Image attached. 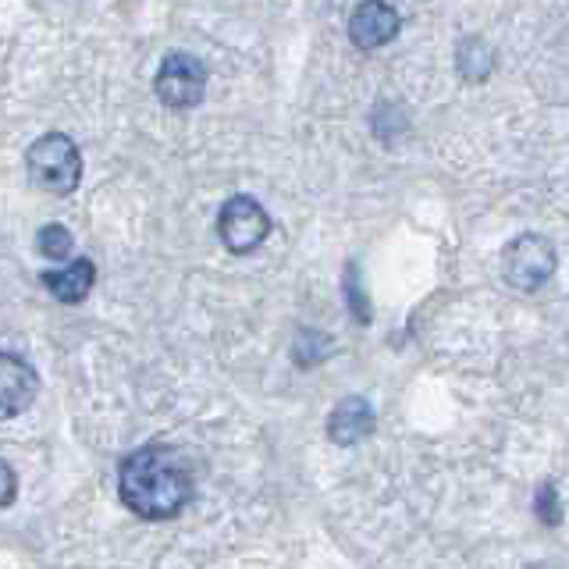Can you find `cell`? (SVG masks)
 Instances as JSON below:
<instances>
[{
    "label": "cell",
    "mask_w": 569,
    "mask_h": 569,
    "mask_svg": "<svg viewBox=\"0 0 569 569\" xmlns=\"http://www.w3.org/2000/svg\"><path fill=\"white\" fill-rule=\"evenodd\" d=\"M118 495L142 520H171L192 502V467L168 445H147L121 462Z\"/></svg>",
    "instance_id": "cell-1"
},
{
    "label": "cell",
    "mask_w": 569,
    "mask_h": 569,
    "mask_svg": "<svg viewBox=\"0 0 569 569\" xmlns=\"http://www.w3.org/2000/svg\"><path fill=\"white\" fill-rule=\"evenodd\" d=\"M26 168L32 182L53 196L76 192L82 182V153L76 142L61 132H47L36 139L26 153Z\"/></svg>",
    "instance_id": "cell-2"
},
{
    "label": "cell",
    "mask_w": 569,
    "mask_h": 569,
    "mask_svg": "<svg viewBox=\"0 0 569 569\" xmlns=\"http://www.w3.org/2000/svg\"><path fill=\"white\" fill-rule=\"evenodd\" d=\"M157 97L164 107L171 111H192V107L203 103V93H207V68L200 58H192L186 50H174L164 58L157 71Z\"/></svg>",
    "instance_id": "cell-3"
},
{
    "label": "cell",
    "mask_w": 569,
    "mask_h": 569,
    "mask_svg": "<svg viewBox=\"0 0 569 569\" xmlns=\"http://www.w3.org/2000/svg\"><path fill=\"white\" fill-rule=\"evenodd\" d=\"M551 271H556V249H551V242L545 236H533V231H527V236L512 239L506 246L502 274H506V281L512 284V289L538 292L541 284L551 278Z\"/></svg>",
    "instance_id": "cell-4"
},
{
    "label": "cell",
    "mask_w": 569,
    "mask_h": 569,
    "mask_svg": "<svg viewBox=\"0 0 569 569\" xmlns=\"http://www.w3.org/2000/svg\"><path fill=\"white\" fill-rule=\"evenodd\" d=\"M218 236L231 249V253H253V249L271 236V218L267 210L253 200V196H231L221 207L218 218Z\"/></svg>",
    "instance_id": "cell-5"
},
{
    "label": "cell",
    "mask_w": 569,
    "mask_h": 569,
    "mask_svg": "<svg viewBox=\"0 0 569 569\" xmlns=\"http://www.w3.org/2000/svg\"><path fill=\"white\" fill-rule=\"evenodd\" d=\"M402 18L388 0H360L349 14V40L360 50H378L399 36Z\"/></svg>",
    "instance_id": "cell-6"
},
{
    "label": "cell",
    "mask_w": 569,
    "mask_h": 569,
    "mask_svg": "<svg viewBox=\"0 0 569 569\" xmlns=\"http://www.w3.org/2000/svg\"><path fill=\"white\" fill-rule=\"evenodd\" d=\"M36 370L14 352H0V420L26 413L36 399Z\"/></svg>",
    "instance_id": "cell-7"
},
{
    "label": "cell",
    "mask_w": 569,
    "mask_h": 569,
    "mask_svg": "<svg viewBox=\"0 0 569 569\" xmlns=\"http://www.w3.org/2000/svg\"><path fill=\"white\" fill-rule=\"evenodd\" d=\"M373 435V409L367 399L349 396L342 399L328 417V438L335 445H360L363 438Z\"/></svg>",
    "instance_id": "cell-8"
},
{
    "label": "cell",
    "mask_w": 569,
    "mask_h": 569,
    "mask_svg": "<svg viewBox=\"0 0 569 569\" xmlns=\"http://www.w3.org/2000/svg\"><path fill=\"white\" fill-rule=\"evenodd\" d=\"M43 289L53 296V299H61V302H82L89 296V289H93V281H97V267L93 260H71L64 267H58V271H43Z\"/></svg>",
    "instance_id": "cell-9"
},
{
    "label": "cell",
    "mask_w": 569,
    "mask_h": 569,
    "mask_svg": "<svg viewBox=\"0 0 569 569\" xmlns=\"http://www.w3.org/2000/svg\"><path fill=\"white\" fill-rule=\"evenodd\" d=\"M456 61H459L462 76L477 82V79H485L491 71V50H488V43H480L477 36H467L462 47L456 50Z\"/></svg>",
    "instance_id": "cell-10"
},
{
    "label": "cell",
    "mask_w": 569,
    "mask_h": 569,
    "mask_svg": "<svg viewBox=\"0 0 569 569\" xmlns=\"http://www.w3.org/2000/svg\"><path fill=\"white\" fill-rule=\"evenodd\" d=\"M36 246H40V253L47 260H68L71 249H76V239H71V231L64 224H43L40 236H36Z\"/></svg>",
    "instance_id": "cell-11"
},
{
    "label": "cell",
    "mask_w": 569,
    "mask_h": 569,
    "mask_svg": "<svg viewBox=\"0 0 569 569\" xmlns=\"http://www.w3.org/2000/svg\"><path fill=\"white\" fill-rule=\"evenodd\" d=\"M18 495V480H14V470L8 467L4 459H0V509H8Z\"/></svg>",
    "instance_id": "cell-12"
},
{
    "label": "cell",
    "mask_w": 569,
    "mask_h": 569,
    "mask_svg": "<svg viewBox=\"0 0 569 569\" xmlns=\"http://www.w3.org/2000/svg\"><path fill=\"white\" fill-rule=\"evenodd\" d=\"M349 299H352L356 317H360V325H367L370 313H367V307H363V292H360V284H356V267H349Z\"/></svg>",
    "instance_id": "cell-13"
},
{
    "label": "cell",
    "mask_w": 569,
    "mask_h": 569,
    "mask_svg": "<svg viewBox=\"0 0 569 569\" xmlns=\"http://www.w3.org/2000/svg\"><path fill=\"white\" fill-rule=\"evenodd\" d=\"M530 569H556V566H530Z\"/></svg>",
    "instance_id": "cell-14"
}]
</instances>
